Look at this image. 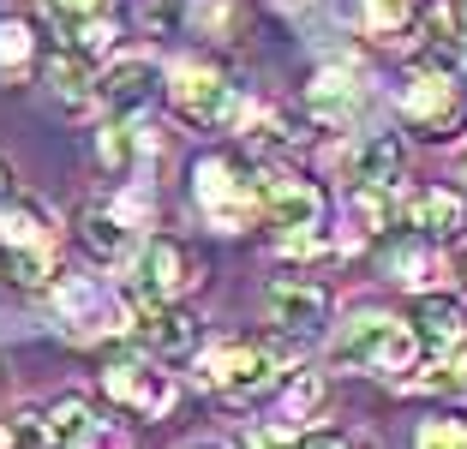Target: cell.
<instances>
[{"instance_id": "cell-32", "label": "cell", "mask_w": 467, "mask_h": 449, "mask_svg": "<svg viewBox=\"0 0 467 449\" xmlns=\"http://www.w3.org/2000/svg\"><path fill=\"white\" fill-rule=\"evenodd\" d=\"M6 192H13V180H6V162H0V204H6Z\"/></svg>"}, {"instance_id": "cell-16", "label": "cell", "mask_w": 467, "mask_h": 449, "mask_svg": "<svg viewBox=\"0 0 467 449\" xmlns=\"http://www.w3.org/2000/svg\"><path fill=\"white\" fill-rule=\"evenodd\" d=\"M462 216H467V204L455 198V192L426 186V192H413V198H408V222H413L420 234H431V240L455 234V228H462Z\"/></svg>"}, {"instance_id": "cell-21", "label": "cell", "mask_w": 467, "mask_h": 449, "mask_svg": "<svg viewBox=\"0 0 467 449\" xmlns=\"http://www.w3.org/2000/svg\"><path fill=\"white\" fill-rule=\"evenodd\" d=\"M126 240H132V228H120V222L109 216V210H97V216H84V245L97 252L102 264H114L126 252Z\"/></svg>"}, {"instance_id": "cell-5", "label": "cell", "mask_w": 467, "mask_h": 449, "mask_svg": "<svg viewBox=\"0 0 467 449\" xmlns=\"http://www.w3.org/2000/svg\"><path fill=\"white\" fill-rule=\"evenodd\" d=\"M198 204H204V216L222 234H240L258 216V180H246L234 162H222V156H204L198 162Z\"/></svg>"}, {"instance_id": "cell-31", "label": "cell", "mask_w": 467, "mask_h": 449, "mask_svg": "<svg viewBox=\"0 0 467 449\" xmlns=\"http://www.w3.org/2000/svg\"><path fill=\"white\" fill-rule=\"evenodd\" d=\"M450 13H455V30H462V42H467V0H450Z\"/></svg>"}, {"instance_id": "cell-1", "label": "cell", "mask_w": 467, "mask_h": 449, "mask_svg": "<svg viewBox=\"0 0 467 449\" xmlns=\"http://www.w3.org/2000/svg\"><path fill=\"white\" fill-rule=\"evenodd\" d=\"M258 210L282 234V252H317V222H324V192L300 174H258Z\"/></svg>"}, {"instance_id": "cell-34", "label": "cell", "mask_w": 467, "mask_h": 449, "mask_svg": "<svg viewBox=\"0 0 467 449\" xmlns=\"http://www.w3.org/2000/svg\"><path fill=\"white\" fill-rule=\"evenodd\" d=\"M462 282H467V258H462Z\"/></svg>"}, {"instance_id": "cell-9", "label": "cell", "mask_w": 467, "mask_h": 449, "mask_svg": "<svg viewBox=\"0 0 467 449\" xmlns=\"http://www.w3.org/2000/svg\"><path fill=\"white\" fill-rule=\"evenodd\" d=\"M264 306H270V324L282 329V336H300V341L330 324V294L312 287V282H270Z\"/></svg>"}, {"instance_id": "cell-7", "label": "cell", "mask_w": 467, "mask_h": 449, "mask_svg": "<svg viewBox=\"0 0 467 449\" xmlns=\"http://www.w3.org/2000/svg\"><path fill=\"white\" fill-rule=\"evenodd\" d=\"M413 341L431 360H467V306L450 294H426L413 312Z\"/></svg>"}, {"instance_id": "cell-28", "label": "cell", "mask_w": 467, "mask_h": 449, "mask_svg": "<svg viewBox=\"0 0 467 449\" xmlns=\"http://www.w3.org/2000/svg\"><path fill=\"white\" fill-rule=\"evenodd\" d=\"M30 60V30L25 25H0V67L18 72Z\"/></svg>"}, {"instance_id": "cell-8", "label": "cell", "mask_w": 467, "mask_h": 449, "mask_svg": "<svg viewBox=\"0 0 467 449\" xmlns=\"http://www.w3.org/2000/svg\"><path fill=\"white\" fill-rule=\"evenodd\" d=\"M132 336L144 341L150 354L180 360V354H192V348H198V318H192V312H180V306H168V299H138Z\"/></svg>"}, {"instance_id": "cell-30", "label": "cell", "mask_w": 467, "mask_h": 449, "mask_svg": "<svg viewBox=\"0 0 467 449\" xmlns=\"http://www.w3.org/2000/svg\"><path fill=\"white\" fill-rule=\"evenodd\" d=\"M300 449H354V444H348L342 432H317V437H306Z\"/></svg>"}, {"instance_id": "cell-13", "label": "cell", "mask_w": 467, "mask_h": 449, "mask_svg": "<svg viewBox=\"0 0 467 449\" xmlns=\"http://www.w3.org/2000/svg\"><path fill=\"white\" fill-rule=\"evenodd\" d=\"M156 96V67L150 60H114L109 78H102V109L114 114V120H132V114L150 109Z\"/></svg>"}, {"instance_id": "cell-23", "label": "cell", "mask_w": 467, "mask_h": 449, "mask_svg": "<svg viewBox=\"0 0 467 449\" xmlns=\"http://www.w3.org/2000/svg\"><path fill=\"white\" fill-rule=\"evenodd\" d=\"M48 78H55V90L67 96V102H84V96H90V84H97V78H90V60H84L78 48H72V55H60L55 67H48Z\"/></svg>"}, {"instance_id": "cell-20", "label": "cell", "mask_w": 467, "mask_h": 449, "mask_svg": "<svg viewBox=\"0 0 467 449\" xmlns=\"http://www.w3.org/2000/svg\"><path fill=\"white\" fill-rule=\"evenodd\" d=\"M55 306H60V318H67L72 329H84V318H109V306H102V294L90 282H60Z\"/></svg>"}, {"instance_id": "cell-36", "label": "cell", "mask_w": 467, "mask_h": 449, "mask_svg": "<svg viewBox=\"0 0 467 449\" xmlns=\"http://www.w3.org/2000/svg\"><path fill=\"white\" fill-rule=\"evenodd\" d=\"M462 180H467V168H462Z\"/></svg>"}, {"instance_id": "cell-15", "label": "cell", "mask_w": 467, "mask_h": 449, "mask_svg": "<svg viewBox=\"0 0 467 449\" xmlns=\"http://www.w3.org/2000/svg\"><path fill=\"white\" fill-rule=\"evenodd\" d=\"M354 174H359V186H396L401 180V138L366 132L359 138V156H354Z\"/></svg>"}, {"instance_id": "cell-35", "label": "cell", "mask_w": 467, "mask_h": 449, "mask_svg": "<svg viewBox=\"0 0 467 449\" xmlns=\"http://www.w3.org/2000/svg\"><path fill=\"white\" fill-rule=\"evenodd\" d=\"M0 449H6V437H0Z\"/></svg>"}, {"instance_id": "cell-6", "label": "cell", "mask_w": 467, "mask_h": 449, "mask_svg": "<svg viewBox=\"0 0 467 449\" xmlns=\"http://www.w3.org/2000/svg\"><path fill=\"white\" fill-rule=\"evenodd\" d=\"M275 371H282V360H275L270 348H252V341H228V348L204 354L198 378L216 383V390H228V395H252V390H264V383H275Z\"/></svg>"}, {"instance_id": "cell-10", "label": "cell", "mask_w": 467, "mask_h": 449, "mask_svg": "<svg viewBox=\"0 0 467 449\" xmlns=\"http://www.w3.org/2000/svg\"><path fill=\"white\" fill-rule=\"evenodd\" d=\"M192 252L174 240H150L144 245V264H138V299H180L192 287Z\"/></svg>"}, {"instance_id": "cell-27", "label": "cell", "mask_w": 467, "mask_h": 449, "mask_svg": "<svg viewBox=\"0 0 467 449\" xmlns=\"http://www.w3.org/2000/svg\"><path fill=\"white\" fill-rule=\"evenodd\" d=\"M0 437H6V449H48V425H42V413H18Z\"/></svg>"}, {"instance_id": "cell-26", "label": "cell", "mask_w": 467, "mask_h": 449, "mask_svg": "<svg viewBox=\"0 0 467 449\" xmlns=\"http://www.w3.org/2000/svg\"><path fill=\"white\" fill-rule=\"evenodd\" d=\"M389 276L408 282V287H420V282H431V258L420 252V245H401V252H389Z\"/></svg>"}, {"instance_id": "cell-3", "label": "cell", "mask_w": 467, "mask_h": 449, "mask_svg": "<svg viewBox=\"0 0 467 449\" xmlns=\"http://www.w3.org/2000/svg\"><path fill=\"white\" fill-rule=\"evenodd\" d=\"M401 109L408 120H420L431 138H450L467 114V90L455 84L450 67H431V60H413L408 78H401Z\"/></svg>"}, {"instance_id": "cell-19", "label": "cell", "mask_w": 467, "mask_h": 449, "mask_svg": "<svg viewBox=\"0 0 467 449\" xmlns=\"http://www.w3.org/2000/svg\"><path fill=\"white\" fill-rule=\"evenodd\" d=\"M420 13H426V0H359L366 30H371V37H384V42H396Z\"/></svg>"}, {"instance_id": "cell-25", "label": "cell", "mask_w": 467, "mask_h": 449, "mask_svg": "<svg viewBox=\"0 0 467 449\" xmlns=\"http://www.w3.org/2000/svg\"><path fill=\"white\" fill-rule=\"evenodd\" d=\"M413 449H467V420H426Z\"/></svg>"}, {"instance_id": "cell-12", "label": "cell", "mask_w": 467, "mask_h": 449, "mask_svg": "<svg viewBox=\"0 0 467 449\" xmlns=\"http://www.w3.org/2000/svg\"><path fill=\"white\" fill-rule=\"evenodd\" d=\"M42 13H48V25H55L78 55L84 48H102V42L114 37L109 0H42Z\"/></svg>"}, {"instance_id": "cell-33", "label": "cell", "mask_w": 467, "mask_h": 449, "mask_svg": "<svg viewBox=\"0 0 467 449\" xmlns=\"http://www.w3.org/2000/svg\"><path fill=\"white\" fill-rule=\"evenodd\" d=\"M275 6H282V13H300V6H306V0H275Z\"/></svg>"}, {"instance_id": "cell-29", "label": "cell", "mask_w": 467, "mask_h": 449, "mask_svg": "<svg viewBox=\"0 0 467 449\" xmlns=\"http://www.w3.org/2000/svg\"><path fill=\"white\" fill-rule=\"evenodd\" d=\"M246 449H300V444H294L288 432H270V425H264V432H252V437H246Z\"/></svg>"}, {"instance_id": "cell-22", "label": "cell", "mask_w": 467, "mask_h": 449, "mask_svg": "<svg viewBox=\"0 0 467 449\" xmlns=\"http://www.w3.org/2000/svg\"><path fill=\"white\" fill-rule=\"evenodd\" d=\"M324 402V378L317 371H306V378H294V390L282 395V408H275V425H300L306 413Z\"/></svg>"}, {"instance_id": "cell-4", "label": "cell", "mask_w": 467, "mask_h": 449, "mask_svg": "<svg viewBox=\"0 0 467 449\" xmlns=\"http://www.w3.org/2000/svg\"><path fill=\"white\" fill-rule=\"evenodd\" d=\"M168 90H174V109L192 126H234L240 120V90H234L210 60H180Z\"/></svg>"}, {"instance_id": "cell-17", "label": "cell", "mask_w": 467, "mask_h": 449, "mask_svg": "<svg viewBox=\"0 0 467 449\" xmlns=\"http://www.w3.org/2000/svg\"><path fill=\"white\" fill-rule=\"evenodd\" d=\"M0 276L18 287H55V258L48 245H0Z\"/></svg>"}, {"instance_id": "cell-11", "label": "cell", "mask_w": 467, "mask_h": 449, "mask_svg": "<svg viewBox=\"0 0 467 449\" xmlns=\"http://www.w3.org/2000/svg\"><path fill=\"white\" fill-rule=\"evenodd\" d=\"M102 390H109L120 408L144 413V420H162V413L174 408V383L150 366H109L102 371Z\"/></svg>"}, {"instance_id": "cell-24", "label": "cell", "mask_w": 467, "mask_h": 449, "mask_svg": "<svg viewBox=\"0 0 467 449\" xmlns=\"http://www.w3.org/2000/svg\"><path fill=\"white\" fill-rule=\"evenodd\" d=\"M354 204H359V216H366L371 228H389V222H396V186H359Z\"/></svg>"}, {"instance_id": "cell-18", "label": "cell", "mask_w": 467, "mask_h": 449, "mask_svg": "<svg viewBox=\"0 0 467 449\" xmlns=\"http://www.w3.org/2000/svg\"><path fill=\"white\" fill-rule=\"evenodd\" d=\"M312 109L324 114V120H348V114L359 109V84H354V72H342V67L317 72V78H312Z\"/></svg>"}, {"instance_id": "cell-14", "label": "cell", "mask_w": 467, "mask_h": 449, "mask_svg": "<svg viewBox=\"0 0 467 449\" xmlns=\"http://www.w3.org/2000/svg\"><path fill=\"white\" fill-rule=\"evenodd\" d=\"M42 425H48V449H90V444L102 437V420H97V408H84L78 395L55 402V408L42 413Z\"/></svg>"}, {"instance_id": "cell-2", "label": "cell", "mask_w": 467, "mask_h": 449, "mask_svg": "<svg viewBox=\"0 0 467 449\" xmlns=\"http://www.w3.org/2000/svg\"><path fill=\"white\" fill-rule=\"evenodd\" d=\"M413 329L401 318H384V312H359L354 324L342 329L336 341V366H354V371H401L413 360Z\"/></svg>"}]
</instances>
